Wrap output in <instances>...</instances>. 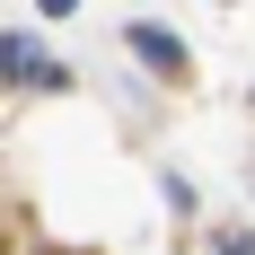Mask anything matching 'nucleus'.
Listing matches in <instances>:
<instances>
[{
  "instance_id": "f257e3e1",
  "label": "nucleus",
  "mask_w": 255,
  "mask_h": 255,
  "mask_svg": "<svg viewBox=\"0 0 255 255\" xmlns=\"http://www.w3.org/2000/svg\"><path fill=\"white\" fill-rule=\"evenodd\" d=\"M0 79H9V88H62V71L44 62V44H26L18 26L0 35Z\"/></svg>"
},
{
  "instance_id": "20e7f679",
  "label": "nucleus",
  "mask_w": 255,
  "mask_h": 255,
  "mask_svg": "<svg viewBox=\"0 0 255 255\" xmlns=\"http://www.w3.org/2000/svg\"><path fill=\"white\" fill-rule=\"evenodd\" d=\"M35 9H44V18H71V9H79V0H35Z\"/></svg>"
},
{
  "instance_id": "7ed1b4c3",
  "label": "nucleus",
  "mask_w": 255,
  "mask_h": 255,
  "mask_svg": "<svg viewBox=\"0 0 255 255\" xmlns=\"http://www.w3.org/2000/svg\"><path fill=\"white\" fill-rule=\"evenodd\" d=\"M220 255H255V238H238V229H229V238H220Z\"/></svg>"
},
{
  "instance_id": "f03ea898",
  "label": "nucleus",
  "mask_w": 255,
  "mask_h": 255,
  "mask_svg": "<svg viewBox=\"0 0 255 255\" xmlns=\"http://www.w3.org/2000/svg\"><path fill=\"white\" fill-rule=\"evenodd\" d=\"M132 53H141V62H150V71H167V79H185V71H194V53H185L176 35H167V26H150V18L132 26Z\"/></svg>"
}]
</instances>
